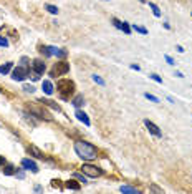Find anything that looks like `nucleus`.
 Instances as JSON below:
<instances>
[{
    "label": "nucleus",
    "instance_id": "obj_1",
    "mask_svg": "<svg viewBox=\"0 0 192 194\" xmlns=\"http://www.w3.org/2000/svg\"><path fill=\"white\" fill-rule=\"evenodd\" d=\"M75 151H76V154L84 161L95 159L96 154H98V149H96L91 143H88V141H76L75 143Z\"/></svg>",
    "mask_w": 192,
    "mask_h": 194
},
{
    "label": "nucleus",
    "instance_id": "obj_2",
    "mask_svg": "<svg viewBox=\"0 0 192 194\" xmlns=\"http://www.w3.org/2000/svg\"><path fill=\"white\" fill-rule=\"evenodd\" d=\"M56 90H58L61 100H70V96H73V93H75V83L68 78H61L56 81Z\"/></svg>",
    "mask_w": 192,
    "mask_h": 194
},
{
    "label": "nucleus",
    "instance_id": "obj_3",
    "mask_svg": "<svg viewBox=\"0 0 192 194\" xmlns=\"http://www.w3.org/2000/svg\"><path fill=\"white\" fill-rule=\"evenodd\" d=\"M68 72H70V63H66V62H58V63H55L53 68L50 70V76L56 78V76L66 75Z\"/></svg>",
    "mask_w": 192,
    "mask_h": 194
},
{
    "label": "nucleus",
    "instance_id": "obj_4",
    "mask_svg": "<svg viewBox=\"0 0 192 194\" xmlns=\"http://www.w3.org/2000/svg\"><path fill=\"white\" fill-rule=\"evenodd\" d=\"M27 76H30V68L27 67V65H20V67L13 68L12 80H15V81H23Z\"/></svg>",
    "mask_w": 192,
    "mask_h": 194
},
{
    "label": "nucleus",
    "instance_id": "obj_5",
    "mask_svg": "<svg viewBox=\"0 0 192 194\" xmlns=\"http://www.w3.org/2000/svg\"><path fill=\"white\" fill-rule=\"evenodd\" d=\"M83 174H86V176L90 177H100L101 174H103V169L98 168V166H91V164H83Z\"/></svg>",
    "mask_w": 192,
    "mask_h": 194
},
{
    "label": "nucleus",
    "instance_id": "obj_6",
    "mask_svg": "<svg viewBox=\"0 0 192 194\" xmlns=\"http://www.w3.org/2000/svg\"><path fill=\"white\" fill-rule=\"evenodd\" d=\"M144 125H146V128L149 130L151 135H154L156 138H162V131L159 130L157 125H154L152 121H149V119H144Z\"/></svg>",
    "mask_w": 192,
    "mask_h": 194
},
{
    "label": "nucleus",
    "instance_id": "obj_7",
    "mask_svg": "<svg viewBox=\"0 0 192 194\" xmlns=\"http://www.w3.org/2000/svg\"><path fill=\"white\" fill-rule=\"evenodd\" d=\"M22 168L27 169V171H32V173H38V166L35 161L28 159V158H25V159H22Z\"/></svg>",
    "mask_w": 192,
    "mask_h": 194
},
{
    "label": "nucleus",
    "instance_id": "obj_8",
    "mask_svg": "<svg viewBox=\"0 0 192 194\" xmlns=\"http://www.w3.org/2000/svg\"><path fill=\"white\" fill-rule=\"evenodd\" d=\"M32 68H33V73H35V75H38V76L45 73V63H43L42 60H33Z\"/></svg>",
    "mask_w": 192,
    "mask_h": 194
},
{
    "label": "nucleus",
    "instance_id": "obj_9",
    "mask_svg": "<svg viewBox=\"0 0 192 194\" xmlns=\"http://www.w3.org/2000/svg\"><path fill=\"white\" fill-rule=\"evenodd\" d=\"M27 151H28L30 154H32V156H35L37 159H43V158H45L43 151H40V149H38L37 146H35V144H30L28 148H27Z\"/></svg>",
    "mask_w": 192,
    "mask_h": 194
},
{
    "label": "nucleus",
    "instance_id": "obj_10",
    "mask_svg": "<svg viewBox=\"0 0 192 194\" xmlns=\"http://www.w3.org/2000/svg\"><path fill=\"white\" fill-rule=\"evenodd\" d=\"M75 116L79 119V121L83 123L84 126H90L91 125V121H90V118H88V114L86 113H83V111H79V110H76V113H75Z\"/></svg>",
    "mask_w": 192,
    "mask_h": 194
},
{
    "label": "nucleus",
    "instance_id": "obj_11",
    "mask_svg": "<svg viewBox=\"0 0 192 194\" xmlns=\"http://www.w3.org/2000/svg\"><path fill=\"white\" fill-rule=\"evenodd\" d=\"M42 90H43V93H45V95L51 96V95H53V85H51V81H50V80H43Z\"/></svg>",
    "mask_w": 192,
    "mask_h": 194
},
{
    "label": "nucleus",
    "instance_id": "obj_12",
    "mask_svg": "<svg viewBox=\"0 0 192 194\" xmlns=\"http://www.w3.org/2000/svg\"><path fill=\"white\" fill-rule=\"evenodd\" d=\"M65 186H66L68 189H73V191H79V187H81V184L76 182L75 179H68V181L65 182Z\"/></svg>",
    "mask_w": 192,
    "mask_h": 194
},
{
    "label": "nucleus",
    "instance_id": "obj_13",
    "mask_svg": "<svg viewBox=\"0 0 192 194\" xmlns=\"http://www.w3.org/2000/svg\"><path fill=\"white\" fill-rule=\"evenodd\" d=\"M38 103H42V105H45V106H50V108H53V110H56V111H61V108H60L56 103H53V101H50V100H38Z\"/></svg>",
    "mask_w": 192,
    "mask_h": 194
},
{
    "label": "nucleus",
    "instance_id": "obj_14",
    "mask_svg": "<svg viewBox=\"0 0 192 194\" xmlns=\"http://www.w3.org/2000/svg\"><path fill=\"white\" fill-rule=\"evenodd\" d=\"M12 67H13L12 62H9V63L2 65V67H0V75H7V73H9L10 70H12Z\"/></svg>",
    "mask_w": 192,
    "mask_h": 194
},
{
    "label": "nucleus",
    "instance_id": "obj_15",
    "mask_svg": "<svg viewBox=\"0 0 192 194\" xmlns=\"http://www.w3.org/2000/svg\"><path fill=\"white\" fill-rule=\"evenodd\" d=\"M84 103V98L83 95H76L75 98H73V106H76V108H79V106Z\"/></svg>",
    "mask_w": 192,
    "mask_h": 194
},
{
    "label": "nucleus",
    "instance_id": "obj_16",
    "mask_svg": "<svg viewBox=\"0 0 192 194\" xmlns=\"http://www.w3.org/2000/svg\"><path fill=\"white\" fill-rule=\"evenodd\" d=\"M2 171H4V174H5V176H12V174H15V173H17V171H15V168H13L12 164H7L4 169H2Z\"/></svg>",
    "mask_w": 192,
    "mask_h": 194
},
{
    "label": "nucleus",
    "instance_id": "obj_17",
    "mask_svg": "<svg viewBox=\"0 0 192 194\" xmlns=\"http://www.w3.org/2000/svg\"><path fill=\"white\" fill-rule=\"evenodd\" d=\"M119 191H121V193H131V194H138L139 193V189H136V187H129V186H121Z\"/></svg>",
    "mask_w": 192,
    "mask_h": 194
},
{
    "label": "nucleus",
    "instance_id": "obj_18",
    "mask_svg": "<svg viewBox=\"0 0 192 194\" xmlns=\"http://www.w3.org/2000/svg\"><path fill=\"white\" fill-rule=\"evenodd\" d=\"M149 7H151V10H152V13H154L156 17H161V10H159L157 5L152 4V2H149Z\"/></svg>",
    "mask_w": 192,
    "mask_h": 194
},
{
    "label": "nucleus",
    "instance_id": "obj_19",
    "mask_svg": "<svg viewBox=\"0 0 192 194\" xmlns=\"http://www.w3.org/2000/svg\"><path fill=\"white\" fill-rule=\"evenodd\" d=\"M119 30H123L126 35L131 33V27H129V23H128V22H121V28H119Z\"/></svg>",
    "mask_w": 192,
    "mask_h": 194
},
{
    "label": "nucleus",
    "instance_id": "obj_20",
    "mask_svg": "<svg viewBox=\"0 0 192 194\" xmlns=\"http://www.w3.org/2000/svg\"><path fill=\"white\" fill-rule=\"evenodd\" d=\"M133 30H136L138 33H141V35H147V30L144 28V27H139V25H133Z\"/></svg>",
    "mask_w": 192,
    "mask_h": 194
},
{
    "label": "nucleus",
    "instance_id": "obj_21",
    "mask_svg": "<svg viewBox=\"0 0 192 194\" xmlns=\"http://www.w3.org/2000/svg\"><path fill=\"white\" fill-rule=\"evenodd\" d=\"M45 9L48 10V12H50V13H53V15H56V13H58V9H56L55 5H50V4H46V5H45Z\"/></svg>",
    "mask_w": 192,
    "mask_h": 194
},
{
    "label": "nucleus",
    "instance_id": "obj_22",
    "mask_svg": "<svg viewBox=\"0 0 192 194\" xmlns=\"http://www.w3.org/2000/svg\"><path fill=\"white\" fill-rule=\"evenodd\" d=\"M144 96H146L149 101H152V103H159V98L154 96V95H151V93H144Z\"/></svg>",
    "mask_w": 192,
    "mask_h": 194
},
{
    "label": "nucleus",
    "instance_id": "obj_23",
    "mask_svg": "<svg viewBox=\"0 0 192 194\" xmlns=\"http://www.w3.org/2000/svg\"><path fill=\"white\" fill-rule=\"evenodd\" d=\"M73 176H75V177H76V179H78L79 182H83V184H84V182H88V181H86V177H84V176H83V174H81V173H75V174H73Z\"/></svg>",
    "mask_w": 192,
    "mask_h": 194
},
{
    "label": "nucleus",
    "instance_id": "obj_24",
    "mask_svg": "<svg viewBox=\"0 0 192 194\" xmlns=\"http://www.w3.org/2000/svg\"><path fill=\"white\" fill-rule=\"evenodd\" d=\"M93 80H95L98 85H101V86H105V80H103L101 76H98V75H93Z\"/></svg>",
    "mask_w": 192,
    "mask_h": 194
},
{
    "label": "nucleus",
    "instance_id": "obj_25",
    "mask_svg": "<svg viewBox=\"0 0 192 194\" xmlns=\"http://www.w3.org/2000/svg\"><path fill=\"white\" fill-rule=\"evenodd\" d=\"M149 78H152V80H154V81H157V83H162V78H161L159 75H156V73H151V75H149Z\"/></svg>",
    "mask_w": 192,
    "mask_h": 194
},
{
    "label": "nucleus",
    "instance_id": "obj_26",
    "mask_svg": "<svg viewBox=\"0 0 192 194\" xmlns=\"http://www.w3.org/2000/svg\"><path fill=\"white\" fill-rule=\"evenodd\" d=\"M23 90H25V91H28V93H33V91H35V86H33V85H25V86H23Z\"/></svg>",
    "mask_w": 192,
    "mask_h": 194
},
{
    "label": "nucleus",
    "instance_id": "obj_27",
    "mask_svg": "<svg viewBox=\"0 0 192 194\" xmlns=\"http://www.w3.org/2000/svg\"><path fill=\"white\" fill-rule=\"evenodd\" d=\"M0 46H9V40L5 37H0Z\"/></svg>",
    "mask_w": 192,
    "mask_h": 194
},
{
    "label": "nucleus",
    "instance_id": "obj_28",
    "mask_svg": "<svg viewBox=\"0 0 192 194\" xmlns=\"http://www.w3.org/2000/svg\"><path fill=\"white\" fill-rule=\"evenodd\" d=\"M111 22L114 23V27H116V28H121V20H118V18H111Z\"/></svg>",
    "mask_w": 192,
    "mask_h": 194
},
{
    "label": "nucleus",
    "instance_id": "obj_29",
    "mask_svg": "<svg viewBox=\"0 0 192 194\" xmlns=\"http://www.w3.org/2000/svg\"><path fill=\"white\" fill-rule=\"evenodd\" d=\"M151 191H152V193H162V189H161V187H157L156 184L151 186Z\"/></svg>",
    "mask_w": 192,
    "mask_h": 194
},
{
    "label": "nucleus",
    "instance_id": "obj_30",
    "mask_svg": "<svg viewBox=\"0 0 192 194\" xmlns=\"http://www.w3.org/2000/svg\"><path fill=\"white\" fill-rule=\"evenodd\" d=\"M166 62H167V63H169V65H175V62H174V60H172V58H171V56H169V55H166Z\"/></svg>",
    "mask_w": 192,
    "mask_h": 194
},
{
    "label": "nucleus",
    "instance_id": "obj_31",
    "mask_svg": "<svg viewBox=\"0 0 192 194\" xmlns=\"http://www.w3.org/2000/svg\"><path fill=\"white\" fill-rule=\"evenodd\" d=\"M175 50L179 51V53H184V51H186V50H184V48H182L180 45H177V46H175Z\"/></svg>",
    "mask_w": 192,
    "mask_h": 194
},
{
    "label": "nucleus",
    "instance_id": "obj_32",
    "mask_svg": "<svg viewBox=\"0 0 192 194\" xmlns=\"http://www.w3.org/2000/svg\"><path fill=\"white\" fill-rule=\"evenodd\" d=\"M4 164H5V158L0 156V166H4Z\"/></svg>",
    "mask_w": 192,
    "mask_h": 194
},
{
    "label": "nucleus",
    "instance_id": "obj_33",
    "mask_svg": "<svg viewBox=\"0 0 192 194\" xmlns=\"http://www.w3.org/2000/svg\"><path fill=\"white\" fill-rule=\"evenodd\" d=\"M175 76H177V78H184V75L180 72H175Z\"/></svg>",
    "mask_w": 192,
    "mask_h": 194
},
{
    "label": "nucleus",
    "instance_id": "obj_34",
    "mask_svg": "<svg viewBox=\"0 0 192 194\" xmlns=\"http://www.w3.org/2000/svg\"><path fill=\"white\" fill-rule=\"evenodd\" d=\"M131 68H133V70H136V72H139V67H138V65H131Z\"/></svg>",
    "mask_w": 192,
    "mask_h": 194
},
{
    "label": "nucleus",
    "instance_id": "obj_35",
    "mask_svg": "<svg viewBox=\"0 0 192 194\" xmlns=\"http://www.w3.org/2000/svg\"><path fill=\"white\" fill-rule=\"evenodd\" d=\"M0 93H2V88H0Z\"/></svg>",
    "mask_w": 192,
    "mask_h": 194
}]
</instances>
